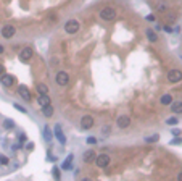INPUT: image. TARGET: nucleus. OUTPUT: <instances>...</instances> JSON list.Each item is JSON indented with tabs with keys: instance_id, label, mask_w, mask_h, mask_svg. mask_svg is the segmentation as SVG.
Here are the masks:
<instances>
[{
	"instance_id": "obj_1",
	"label": "nucleus",
	"mask_w": 182,
	"mask_h": 181,
	"mask_svg": "<svg viewBox=\"0 0 182 181\" xmlns=\"http://www.w3.org/2000/svg\"><path fill=\"white\" fill-rule=\"evenodd\" d=\"M100 18L103 21H113L116 18V10L113 7H105L100 10Z\"/></svg>"
},
{
	"instance_id": "obj_2",
	"label": "nucleus",
	"mask_w": 182,
	"mask_h": 181,
	"mask_svg": "<svg viewBox=\"0 0 182 181\" xmlns=\"http://www.w3.org/2000/svg\"><path fill=\"white\" fill-rule=\"evenodd\" d=\"M79 29H81V24L78 20H68L65 23V31L68 34H78Z\"/></svg>"
},
{
	"instance_id": "obj_3",
	"label": "nucleus",
	"mask_w": 182,
	"mask_h": 181,
	"mask_svg": "<svg viewBox=\"0 0 182 181\" xmlns=\"http://www.w3.org/2000/svg\"><path fill=\"white\" fill-rule=\"evenodd\" d=\"M110 155L108 154H100V155H97L95 157V163H97V167L98 168H107L108 165H110Z\"/></svg>"
},
{
	"instance_id": "obj_4",
	"label": "nucleus",
	"mask_w": 182,
	"mask_h": 181,
	"mask_svg": "<svg viewBox=\"0 0 182 181\" xmlns=\"http://www.w3.org/2000/svg\"><path fill=\"white\" fill-rule=\"evenodd\" d=\"M168 81L176 84V83H180L182 81V71L180 70H169L168 71Z\"/></svg>"
},
{
	"instance_id": "obj_5",
	"label": "nucleus",
	"mask_w": 182,
	"mask_h": 181,
	"mask_svg": "<svg viewBox=\"0 0 182 181\" xmlns=\"http://www.w3.org/2000/svg\"><path fill=\"white\" fill-rule=\"evenodd\" d=\"M55 81H56V84H58V86H68L69 74L66 71H58V73H56V76H55Z\"/></svg>"
},
{
	"instance_id": "obj_6",
	"label": "nucleus",
	"mask_w": 182,
	"mask_h": 181,
	"mask_svg": "<svg viewBox=\"0 0 182 181\" xmlns=\"http://www.w3.org/2000/svg\"><path fill=\"white\" fill-rule=\"evenodd\" d=\"M15 34H16V28L13 24H5L2 28V37H5V39H12Z\"/></svg>"
},
{
	"instance_id": "obj_7",
	"label": "nucleus",
	"mask_w": 182,
	"mask_h": 181,
	"mask_svg": "<svg viewBox=\"0 0 182 181\" xmlns=\"http://www.w3.org/2000/svg\"><path fill=\"white\" fill-rule=\"evenodd\" d=\"M32 55H34V50L31 49V47H24V49H21V52H20V60L21 62H29L32 58Z\"/></svg>"
},
{
	"instance_id": "obj_8",
	"label": "nucleus",
	"mask_w": 182,
	"mask_h": 181,
	"mask_svg": "<svg viewBox=\"0 0 182 181\" xmlns=\"http://www.w3.org/2000/svg\"><path fill=\"white\" fill-rule=\"evenodd\" d=\"M15 76L13 74H7V73H3L2 76H0V83H2L5 88H12V86L15 84Z\"/></svg>"
},
{
	"instance_id": "obj_9",
	"label": "nucleus",
	"mask_w": 182,
	"mask_h": 181,
	"mask_svg": "<svg viewBox=\"0 0 182 181\" xmlns=\"http://www.w3.org/2000/svg\"><path fill=\"white\" fill-rule=\"evenodd\" d=\"M93 123H95L93 117L85 115V117H82V118H81V128H82V129H90V128L93 126Z\"/></svg>"
},
{
	"instance_id": "obj_10",
	"label": "nucleus",
	"mask_w": 182,
	"mask_h": 181,
	"mask_svg": "<svg viewBox=\"0 0 182 181\" xmlns=\"http://www.w3.org/2000/svg\"><path fill=\"white\" fill-rule=\"evenodd\" d=\"M116 125H118V128H121V129H126V128H129V125H131V118H129L127 115H121V117L116 120Z\"/></svg>"
},
{
	"instance_id": "obj_11",
	"label": "nucleus",
	"mask_w": 182,
	"mask_h": 181,
	"mask_svg": "<svg viewBox=\"0 0 182 181\" xmlns=\"http://www.w3.org/2000/svg\"><path fill=\"white\" fill-rule=\"evenodd\" d=\"M55 136H56V139H58V142H60V144H66V136L63 134V129H61V126L60 125H55Z\"/></svg>"
},
{
	"instance_id": "obj_12",
	"label": "nucleus",
	"mask_w": 182,
	"mask_h": 181,
	"mask_svg": "<svg viewBox=\"0 0 182 181\" xmlns=\"http://www.w3.org/2000/svg\"><path fill=\"white\" fill-rule=\"evenodd\" d=\"M37 103H39L41 107L50 105L52 100H50V97H49V94H39V97H37Z\"/></svg>"
},
{
	"instance_id": "obj_13",
	"label": "nucleus",
	"mask_w": 182,
	"mask_h": 181,
	"mask_svg": "<svg viewBox=\"0 0 182 181\" xmlns=\"http://www.w3.org/2000/svg\"><path fill=\"white\" fill-rule=\"evenodd\" d=\"M18 94H20L24 100H31V92L26 86H18Z\"/></svg>"
},
{
	"instance_id": "obj_14",
	"label": "nucleus",
	"mask_w": 182,
	"mask_h": 181,
	"mask_svg": "<svg viewBox=\"0 0 182 181\" xmlns=\"http://www.w3.org/2000/svg\"><path fill=\"white\" fill-rule=\"evenodd\" d=\"M171 110H172V113H176V115L182 113V102H180V100L172 102V103H171Z\"/></svg>"
},
{
	"instance_id": "obj_15",
	"label": "nucleus",
	"mask_w": 182,
	"mask_h": 181,
	"mask_svg": "<svg viewBox=\"0 0 182 181\" xmlns=\"http://www.w3.org/2000/svg\"><path fill=\"white\" fill-rule=\"evenodd\" d=\"M160 102H161V105H168V107H169L174 100H172V96H171V94H165V96H161Z\"/></svg>"
},
{
	"instance_id": "obj_16",
	"label": "nucleus",
	"mask_w": 182,
	"mask_h": 181,
	"mask_svg": "<svg viewBox=\"0 0 182 181\" xmlns=\"http://www.w3.org/2000/svg\"><path fill=\"white\" fill-rule=\"evenodd\" d=\"M95 152L93 150H85L84 152V162H95Z\"/></svg>"
},
{
	"instance_id": "obj_17",
	"label": "nucleus",
	"mask_w": 182,
	"mask_h": 181,
	"mask_svg": "<svg viewBox=\"0 0 182 181\" xmlns=\"http://www.w3.org/2000/svg\"><path fill=\"white\" fill-rule=\"evenodd\" d=\"M147 39L150 41V42H153L155 44L156 41H158V34L153 31V29H147Z\"/></svg>"
},
{
	"instance_id": "obj_18",
	"label": "nucleus",
	"mask_w": 182,
	"mask_h": 181,
	"mask_svg": "<svg viewBox=\"0 0 182 181\" xmlns=\"http://www.w3.org/2000/svg\"><path fill=\"white\" fill-rule=\"evenodd\" d=\"M53 107H52V103L50 105H47V107H42V113H44V117H47V118H50L52 115H53Z\"/></svg>"
},
{
	"instance_id": "obj_19",
	"label": "nucleus",
	"mask_w": 182,
	"mask_h": 181,
	"mask_svg": "<svg viewBox=\"0 0 182 181\" xmlns=\"http://www.w3.org/2000/svg\"><path fill=\"white\" fill-rule=\"evenodd\" d=\"M37 92L39 94H49V88H47L44 83H41V84H37Z\"/></svg>"
},
{
	"instance_id": "obj_20",
	"label": "nucleus",
	"mask_w": 182,
	"mask_h": 181,
	"mask_svg": "<svg viewBox=\"0 0 182 181\" xmlns=\"http://www.w3.org/2000/svg\"><path fill=\"white\" fill-rule=\"evenodd\" d=\"M73 155H68V158H66V162L63 163V170H69L71 168V162H73Z\"/></svg>"
},
{
	"instance_id": "obj_21",
	"label": "nucleus",
	"mask_w": 182,
	"mask_h": 181,
	"mask_svg": "<svg viewBox=\"0 0 182 181\" xmlns=\"http://www.w3.org/2000/svg\"><path fill=\"white\" fill-rule=\"evenodd\" d=\"M166 123H168L169 126H176L177 123H179V120H177L176 117H171V118H168V120H166Z\"/></svg>"
},
{
	"instance_id": "obj_22",
	"label": "nucleus",
	"mask_w": 182,
	"mask_h": 181,
	"mask_svg": "<svg viewBox=\"0 0 182 181\" xmlns=\"http://www.w3.org/2000/svg\"><path fill=\"white\" fill-rule=\"evenodd\" d=\"M13 107H15L18 112H21V113H27V112H26V108H24V107H21L20 103H13Z\"/></svg>"
},
{
	"instance_id": "obj_23",
	"label": "nucleus",
	"mask_w": 182,
	"mask_h": 181,
	"mask_svg": "<svg viewBox=\"0 0 182 181\" xmlns=\"http://www.w3.org/2000/svg\"><path fill=\"white\" fill-rule=\"evenodd\" d=\"M0 165H8V157L7 155H0Z\"/></svg>"
},
{
	"instance_id": "obj_24",
	"label": "nucleus",
	"mask_w": 182,
	"mask_h": 181,
	"mask_svg": "<svg viewBox=\"0 0 182 181\" xmlns=\"http://www.w3.org/2000/svg\"><path fill=\"white\" fill-rule=\"evenodd\" d=\"M166 8H168V5H166L165 2H161V3L158 5V12H165V10H166Z\"/></svg>"
},
{
	"instance_id": "obj_25",
	"label": "nucleus",
	"mask_w": 182,
	"mask_h": 181,
	"mask_svg": "<svg viewBox=\"0 0 182 181\" xmlns=\"http://www.w3.org/2000/svg\"><path fill=\"white\" fill-rule=\"evenodd\" d=\"M3 126H5V128H8V129H10V128H13V121H10V120L3 121Z\"/></svg>"
},
{
	"instance_id": "obj_26",
	"label": "nucleus",
	"mask_w": 182,
	"mask_h": 181,
	"mask_svg": "<svg viewBox=\"0 0 182 181\" xmlns=\"http://www.w3.org/2000/svg\"><path fill=\"white\" fill-rule=\"evenodd\" d=\"M44 136H45L47 141H50V129H49V126H45V134Z\"/></svg>"
},
{
	"instance_id": "obj_27",
	"label": "nucleus",
	"mask_w": 182,
	"mask_h": 181,
	"mask_svg": "<svg viewBox=\"0 0 182 181\" xmlns=\"http://www.w3.org/2000/svg\"><path fill=\"white\" fill-rule=\"evenodd\" d=\"M158 139H160V136H158V134H155V136H151V138H147V141H148V142H153V141H158Z\"/></svg>"
},
{
	"instance_id": "obj_28",
	"label": "nucleus",
	"mask_w": 182,
	"mask_h": 181,
	"mask_svg": "<svg viewBox=\"0 0 182 181\" xmlns=\"http://www.w3.org/2000/svg\"><path fill=\"white\" fill-rule=\"evenodd\" d=\"M53 175H55L56 179H60V170L58 168H53Z\"/></svg>"
},
{
	"instance_id": "obj_29",
	"label": "nucleus",
	"mask_w": 182,
	"mask_h": 181,
	"mask_svg": "<svg viewBox=\"0 0 182 181\" xmlns=\"http://www.w3.org/2000/svg\"><path fill=\"white\" fill-rule=\"evenodd\" d=\"M95 142H97L95 138H87V144H95Z\"/></svg>"
},
{
	"instance_id": "obj_30",
	"label": "nucleus",
	"mask_w": 182,
	"mask_h": 181,
	"mask_svg": "<svg viewBox=\"0 0 182 181\" xmlns=\"http://www.w3.org/2000/svg\"><path fill=\"white\" fill-rule=\"evenodd\" d=\"M172 144H182V138H177V139H172Z\"/></svg>"
},
{
	"instance_id": "obj_31",
	"label": "nucleus",
	"mask_w": 182,
	"mask_h": 181,
	"mask_svg": "<svg viewBox=\"0 0 182 181\" xmlns=\"http://www.w3.org/2000/svg\"><path fill=\"white\" fill-rule=\"evenodd\" d=\"M108 131H110V126H105V128H102V133H103V134H108Z\"/></svg>"
},
{
	"instance_id": "obj_32",
	"label": "nucleus",
	"mask_w": 182,
	"mask_h": 181,
	"mask_svg": "<svg viewBox=\"0 0 182 181\" xmlns=\"http://www.w3.org/2000/svg\"><path fill=\"white\" fill-rule=\"evenodd\" d=\"M171 133H172V134H174V136H180V131H179V129H172Z\"/></svg>"
},
{
	"instance_id": "obj_33",
	"label": "nucleus",
	"mask_w": 182,
	"mask_h": 181,
	"mask_svg": "<svg viewBox=\"0 0 182 181\" xmlns=\"http://www.w3.org/2000/svg\"><path fill=\"white\" fill-rule=\"evenodd\" d=\"M3 73H5V66H3V65H0V76H2Z\"/></svg>"
},
{
	"instance_id": "obj_34",
	"label": "nucleus",
	"mask_w": 182,
	"mask_h": 181,
	"mask_svg": "<svg viewBox=\"0 0 182 181\" xmlns=\"http://www.w3.org/2000/svg\"><path fill=\"white\" fill-rule=\"evenodd\" d=\"M147 20H148V21H153V20H155V16H153V15H148Z\"/></svg>"
},
{
	"instance_id": "obj_35",
	"label": "nucleus",
	"mask_w": 182,
	"mask_h": 181,
	"mask_svg": "<svg viewBox=\"0 0 182 181\" xmlns=\"http://www.w3.org/2000/svg\"><path fill=\"white\" fill-rule=\"evenodd\" d=\"M3 52H5V49H3V45H2V44H0V55H2Z\"/></svg>"
},
{
	"instance_id": "obj_36",
	"label": "nucleus",
	"mask_w": 182,
	"mask_h": 181,
	"mask_svg": "<svg viewBox=\"0 0 182 181\" xmlns=\"http://www.w3.org/2000/svg\"><path fill=\"white\" fill-rule=\"evenodd\" d=\"M177 181H182V171L179 173V176H177Z\"/></svg>"
},
{
	"instance_id": "obj_37",
	"label": "nucleus",
	"mask_w": 182,
	"mask_h": 181,
	"mask_svg": "<svg viewBox=\"0 0 182 181\" xmlns=\"http://www.w3.org/2000/svg\"><path fill=\"white\" fill-rule=\"evenodd\" d=\"M81 181H92L90 178H84V179H81Z\"/></svg>"
}]
</instances>
